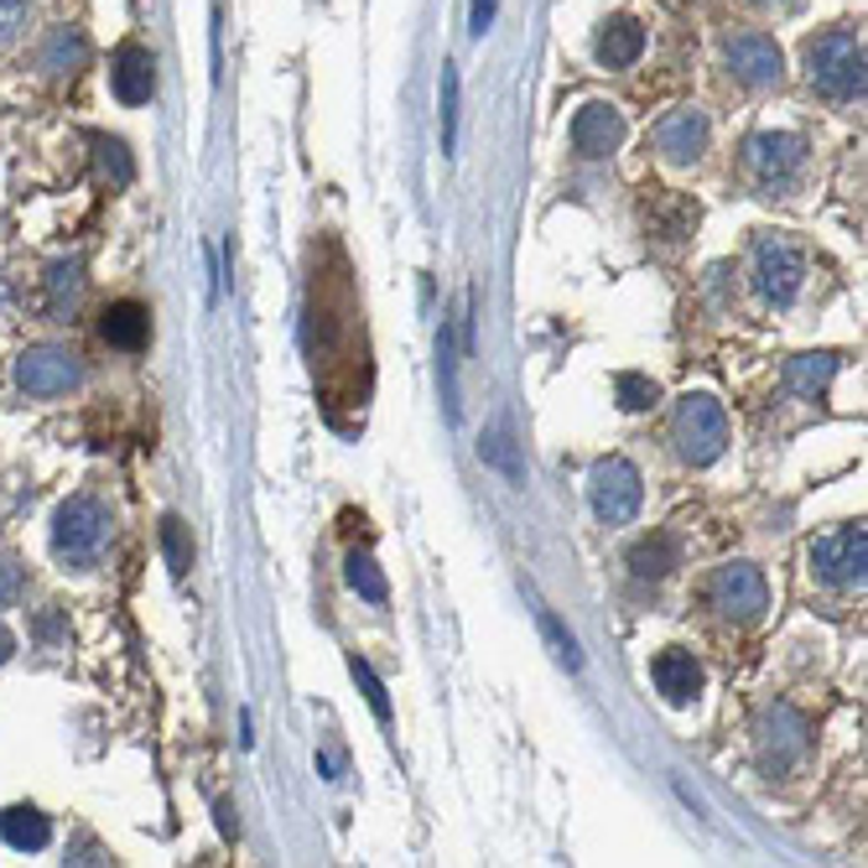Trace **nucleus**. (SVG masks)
Returning <instances> with one entry per match:
<instances>
[{
  "mask_svg": "<svg viewBox=\"0 0 868 868\" xmlns=\"http://www.w3.org/2000/svg\"><path fill=\"white\" fill-rule=\"evenodd\" d=\"M801 57H806L812 84L827 94V99H858V94H864V42L853 37V32L832 26L822 37H806Z\"/></svg>",
  "mask_w": 868,
  "mask_h": 868,
  "instance_id": "obj_1",
  "label": "nucleus"
},
{
  "mask_svg": "<svg viewBox=\"0 0 868 868\" xmlns=\"http://www.w3.org/2000/svg\"><path fill=\"white\" fill-rule=\"evenodd\" d=\"M105 541H110V510L94 495L68 499L53 516V552L68 567H94L99 552H105Z\"/></svg>",
  "mask_w": 868,
  "mask_h": 868,
  "instance_id": "obj_2",
  "label": "nucleus"
},
{
  "mask_svg": "<svg viewBox=\"0 0 868 868\" xmlns=\"http://www.w3.org/2000/svg\"><path fill=\"white\" fill-rule=\"evenodd\" d=\"M676 443H682V458L692 468H707V463L723 458L728 447V416L713 395H682L676 401Z\"/></svg>",
  "mask_w": 868,
  "mask_h": 868,
  "instance_id": "obj_3",
  "label": "nucleus"
},
{
  "mask_svg": "<svg viewBox=\"0 0 868 868\" xmlns=\"http://www.w3.org/2000/svg\"><path fill=\"white\" fill-rule=\"evenodd\" d=\"M806 281V260L791 240L780 235H759L755 240V292L770 302V307H791L795 292Z\"/></svg>",
  "mask_w": 868,
  "mask_h": 868,
  "instance_id": "obj_4",
  "label": "nucleus"
},
{
  "mask_svg": "<svg viewBox=\"0 0 868 868\" xmlns=\"http://www.w3.org/2000/svg\"><path fill=\"white\" fill-rule=\"evenodd\" d=\"M707 604H713L723 619H734V625H755V619H764V609H770V588H764L759 567L728 562V567H718L713 583H707Z\"/></svg>",
  "mask_w": 868,
  "mask_h": 868,
  "instance_id": "obj_5",
  "label": "nucleus"
},
{
  "mask_svg": "<svg viewBox=\"0 0 868 868\" xmlns=\"http://www.w3.org/2000/svg\"><path fill=\"white\" fill-rule=\"evenodd\" d=\"M640 468L629 458H604L593 463L588 474V499H593V516L609 520V525H625V520L640 516Z\"/></svg>",
  "mask_w": 868,
  "mask_h": 868,
  "instance_id": "obj_6",
  "label": "nucleus"
},
{
  "mask_svg": "<svg viewBox=\"0 0 868 868\" xmlns=\"http://www.w3.org/2000/svg\"><path fill=\"white\" fill-rule=\"evenodd\" d=\"M864 562H868V531L864 525H843L812 546V573L827 588H864Z\"/></svg>",
  "mask_w": 868,
  "mask_h": 868,
  "instance_id": "obj_7",
  "label": "nucleus"
},
{
  "mask_svg": "<svg viewBox=\"0 0 868 868\" xmlns=\"http://www.w3.org/2000/svg\"><path fill=\"white\" fill-rule=\"evenodd\" d=\"M801 162H806V141L791 135V130H759V135L744 141V166H749L764 187L791 183L795 172H801Z\"/></svg>",
  "mask_w": 868,
  "mask_h": 868,
  "instance_id": "obj_8",
  "label": "nucleus"
},
{
  "mask_svg": "<svg viewBox=\"0 0 868 868\" xmlns=\"http://www.w3.org/2000/svg\"><path fill=\"white\" fill-rule=\"evenodd\" d=\"M723 57H728L734 78L749 84V89H770L785 74V57H780L775 37H764V32H734V37L723 42Z\"/></svg>",
  "mask_w": 868,
  "mask_h": 868,
  "instance_id": "obj_9",
  "label": "nucleus"
},
{
  "mask_svg": "<svg viewBox=\"0 0 868 868\" xmlns=\"http://www.w3.org/2000/svg\"><path fill=\"white\" fill-rule=\"evenodd\" d=\"M84 380V370L74 365V354L68 349H53V344H42V349H26L17 359V386L26 395H68V390Z\"/></svg>",
  "mask_w": 868,
  "mask_h": 868,
  "instance_id": "obj_10",
  "label": "nucleus"
},
{
  "mask_svg": "<svg viewBox=\"0 0 868 868\" xmlns=\"http://www.w3.org/2000/svg\"><path fill=\"white\" fill-rule=\"evenodd\" d=\"M801 755H806V718H801L791 703L770 707L764 723H759V759H764L770 770H791Z\"/></svg>",
  "mask_w": 868,
  "mask_h": 868,
  "instance_id": "obj_11",
  "label": "nucleus"
},
{
  "mask_svg": "<svg viewBox=\"0 0 868 868\" xmlns=\"http://www.w3.org/2000/svg\"><path fill=\"white\" fill-rule=\"evenodd\" d=\"M650 682H655V692L671 707H686V703H697V692H703V665H697L692 650H661L650 661Z\"/></svg>",
  "mask_w": 868,
  "mask_h": 868,
  "instance_id": "obj_12",
  "label": "nucleus"
},
{
  "mask_svg": "<svg viewBox=\"0 0 868 868\" xmlns=\"http://www.w3.org/2000/svg\"><path fill=\"white\" fill-rule=\"evenodd\" d=\"M110 89L120 105H147L151 89H156V57L141 47V42H126L110 63Z\"/></svg>",
  "mask_w": 868,
  "mask_h": 868,
  "instance_id": "obj_13",
  "label": "nucleus"
},
{
  "mask_svg": "<svg viewBox=\"0 0 868 868\" xmlns=\"http://www.w3.org/2000/svg\"><path fill=\"white\" fill-rule=\"evenodd\" d=\"M655 151H661L671 166H686L697 162L707 151V120L697 110H676L665 115L661 126H655Z\"/></svg>",
  "mask_w": 868,
  "mask_h": 868,
  "instance_id": "obj_14",
  "label": "nucleus"
},
{
  "mask_svg": "<svg viewBox=\"0 0 868 868\" xmlns=\"http://www.w3.org/2000/svg\"><path fill=\"white\" fill-rule=\"evenodd\" d=\"M625 141V115L614 105H583L573 115V147L577 156H609Z\"/></svg>",
  "mask_w": 868,
  "mask_h": 868,
  "instance_id": "obj_15",
  "label": "nucleus"
},
{
  "mask_svg": "<svg viewBox=\"0 0 868 868\" xmlns=\"http://www.w3.org/2000/svg\"><path fill=\"white\" fill-rule=\"evenodd\" d=\"M99 333H105V344L110 349H147L151 338V313L141 307V302H110L105 307V317H99Z\"/></svg>",
  "mask_w": 868,
  "mask_h": 868,
  "instance_id": "obj_16",
  "label": "nucleus"
},
{
  "mask_svg": "<svg viewBox=\"0 0 868 868\" xmlns=\"http://www.w3.org/2000/svg\"><path fill=\"white\" fill-rule=\"evenodd\" d=\"M0 837L17 853H42L53 843V822H47L37 806H6V812H0Z\"/></svg>",
  "mask_w": 868,
  "mask_h": 868,
  "instance_id": "obj_17",
  "label": "nucleus"
},
{
  "mask_svg": "<svg viewBox=\"0 0 868 868\" xmlns=\"http://www.w3.org/2000/svg\"><path fill=\"white\" fill-rule=\"evenodd\" d=\"M640 53H645V26L634 17H614L609 26L598 32V57H604L609 68H629Z\"/></svg>",
  "mask_w": 868,
  "mask_h": 868,
  "instance_id": "obj_18",
  "label": "nucleus"
},
{
  "mask_svg": "<svg viewBox=\"0 0 868 868\" xmlns=\"http://www.w3.org/2000/svg\"><path fill=\"white\" fill-rule=\"evenodd\" d=\"M682 562V546H676V536H645L634 552H629V573L640 577V583H661L671 567Z\"/></svg>",
  "mask_w": 868,
  "mask_h": 868,
  "instance_id": "obj_19",
  "label": "nucleus"
},
{
  "mask_svg": "<svg viewBox=\"0 0 868 868\" xmlns=\"http://www.w3.org/2000/svg\"><path fill=\"white\" fill-rule=\"evenodd\" d=\"M837 375V354H801V359H791L785 365V390L791 395H822L827 390V380Z\"/></svg>",
  "mask_w": 868,
  "mask_h": 868,
  "instance_id": "obj_20",
  "label": "nucleus"
},
{
  "mask_svg": "<svg viewBox=\"0 0 868 868\" xmlns=\"http://www.w3.org/2000/svg\"><path fill=\"white\" fill-rule=\"evenodd\" d=\"M84 57H89V42L78 37L74 26H57L53 37L42 42V68H47V74H68Z\"/></svg>",
  "mask_w": 868,
  "mask_h": 868,
  "instance_id": "obj_21",
  "label": "nucleus"
},
{
  "mask_svg": "<svg viewBox=\"0 0 868 868\" xmlns=\"http://www.w3.org/2000/svg\"><path fill=\"white\" fill-rule=\"evenodd\" d=\"M349 588L359 593V598H370V604H386V577H380V567H375L370 552H349Z\"/></svg>",
  "mask_w": 868,
  "mask_h": 868,
  "instance_id": "obj_22",
  "label": "nucleus"
},
{
  "mask_svg": "<svg viewBox=\"0 0 868 868\" xmlns=\"http://www.w3.org/2000/svg\"><path fill=\"white\" fill-rule=\"evenodd\" d=\"M78 286H84V265H78V260H57L53 271H47V302H53V313L74 307Z\"/></svg>",
  "mask_w": 868,
  "mask_h": 868,
  "instance_id": "obj_23",
  "label": "nucleus"
},
{
  "mask_svg": "<svg viewBox=\"0 0 868 868\" xmlns=\"http://www.w3.org/2000/svg\"><path fill=\"white\" fill-rule=\"evenodd\" d=\"M162 552H166L172 577H187V567H193V546H187V525L177 516L162 520Z\"/></svg>",
  "mask_w": 868,
  "mask_h": 868,
  "instance_id": "obj_24",
  "label": "nucleus"
},
{
  "mask_svg": "<svg viewBox=\"0 0 868 868\" xmlns=\"http://www.w3.org/2000/svg\"><path fill=\"white\" fill-rule=\"evenodd\" d=\"M94 151H99V172H105L110 183L126 187L130 177H135V162H130L126 141H105V135H99V141H94Z\"/></svg>",
  "mask_w": 868,
  "mask_h": 868,
  "instance_id": "obj_25",
  "label": "nucleus"
},
{
  "mask_svg": "<svg viewBox=\"0 0 868 868\" xmlns=\"http://www.w3.org/2000/svg\"><path fill=\"white\" fill-rule=\"evenodd\" d=\"M614 395H619V406H625V411H650L655 401H661V390H655V380H645V375H619V386H614Z\"/></svg>",
  "mask_w": 868,
  "mask_h": 868,
  "instance_id": "obj_26",
  "label": "nucleus"
},
{
  "mask_svg": "<svg viewBox=\"0 0 868 868\" xmlns=\"http://www.w3.org/2000/svg\"><path fill=\"white\" fill-rule=\"evenodd\" d=\"M458 147V68L443 63V151Z\"/></svg>",
  "mask_w": 868,
  "mask_h": 868,
  "instance_id": "obj_27",
  "label": "nucleus"
},
{
  "mask_svg": "<svg viewBox=\"0 0 868 868\" xmlns=\"http://www.w3.org/2000/svg\"><path fill=\"white\" fill-rule=\"evenodd\" d=\"M437 375H443V401H447V416L458 422V359H453V338H437Z\"/></svg>",
  "mask_w": 868,
  "mask_h": 868,
  "instance_id": "obj_28",
  "label": "nucleus"
},
{
  "mask_svg": "<svg viewBox=\"0 0 868 868\" xmlns=\"http://www.w3.org/2000/svg\"><path fill=\"white\" fill-rule=\"evenodd\" d=\"M349 671H354V682H359V692L370 697L375 718H390V697H386V686H380V676H375V671H370V661H359V655H354V661H349Z\"/></svg>",
  "mask_w": 868,
  "mask_h": 868,
  "instance_id": "obj_29",
  "label": "nucleus"
},
{
  "mask_svg": "<svg viewBox=\"0 0 868 868\" xmlns=\"http://www.w3.org/2000/svg\"><path fill=\"white\" fill-rule=\"evenodd\" d=\"M479 453H484V463H495V468H504L510 479H520V458H516V447H510L504 432H489V437L479 443Z\"/></svg>",
  "mask_w": 868,
  "mask_h": 868,
  "instance_id": "obj_30",
  "label": "nucleus"
},
{
  "mask_svg": "<svg viewBox=\"0 0 868 868\" xmlns=\"http://www.w3.org/2000/svg\"><path fill=\"white\" fill-rule=\"evenodd\" d=\"M541 629H546V640L556 645L562 665H567V671H577V665H583V655H577V640H573V634H567L562 625H556V614H541Z\"/></svg>",
  "mask_w": 868,
  "mask_h": 868,
  "instance_id": "obj_31",
  "label": "nucleus"
},
{
  "mask_svg": "<svg viewBox=\"0 0 868 868\" xmlns=\"http://www.w3.org/2000/svg\"><path fill=\"white\" fill-rule=\"evenodd\" d=\"M21 21H26V0H0V47L21 32Z\"/></svg>",
  "mask_w": 868,
  "mask_h": 868,
  "instance_id": "obj_32",
  "label": "nucleus"
},
{
  "mask_svg": "<svg viewBox=\"0 0 868 868\" xmlns=\"http://www.w3.org/2000/svg\"><path fill=\"white\" fill-rule=\"evenodd\" d=\"M21 593V562H0V598L11 604Z\"/></svg>",
  "mask_w": 868,
  "mask_h": 868,
  "instance_id": "obj_33",
  "label": "nucleus"
},
{
  "mask_svg": "<svg viewBox=\"0 0 868 868\" xmlns=\"http://www.w3.org/2000/svg\"><path fill=\"white\" fill-rule=\"evenodd\" d=\"M489 21H495V0H479V6H474V32H489Z\"/></svg>",
  "mask_w": 868,
  "mask_h": 868,
  "instance_id": "obj_34",
  "label": "nucleus"
},
{
  "mask_svg": "<svg viewBox=\"0 0 868 868\" xmlns=\"http://www.w3.org/2000/svg\"><path fill=\"white\" fill-rule=\"evenodd\" d=\"M219 832H224V837H235V832H240V822H235V806H229V801H219Z\"/></svg>",
  "mask_w": 868,
  "mask_h": 868,
  "instance_id": "obj_35",
  "label": "nucleus"
},
{
  "mask_svg": "<svg viewBox=\"0 0 868 868\" xmlns=\"http://www.w3.org/2000/svg\"><path fill=\"white\" fill-rule=\"evenodd\" d=\"M57 629H63V625H57V614H42V619H37V634L47 640V645L57 640Z\"/></svg>",
  "mask_w": 868,
  "mask_h": 868,
  "instance_id": "obj_36",
  "label": "nucleus"
},
{
  "mask_svg": "<svg viewBox=\"0 0 868 868\" xmlns=\"http://www.w3.org/2000/svg\"><path fill=\"white\" fill-rule=\"evenodd\" d=\"M11 650H17V634H11V629H0V661H11Z\"/></svg>",
  "mask_w": 868,
  "mask_h": 868,
  "instance_id": "obj_37",
  "label": "nucleus"
}]
</instances>
